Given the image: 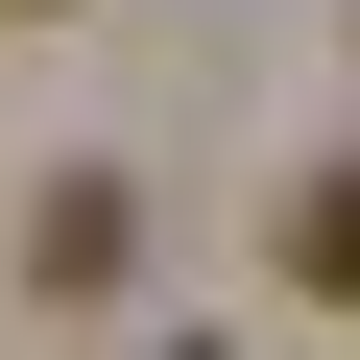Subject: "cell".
Segmentation results:
<instances>
[{"label":"cell","mask_w":360,"mask_h":360,"mask_svg":"<svg viewBox=\"0 0 360 360\" xmlns=\"http://www.w3.org/2000/svg\"><path fill=\"white\" fill-rule=\"evenodd\" d=\"M25 264H49V288H120V168H72V193L25 217Z\"/></svg>","instance_id":"obj_1"}]
</instances>
